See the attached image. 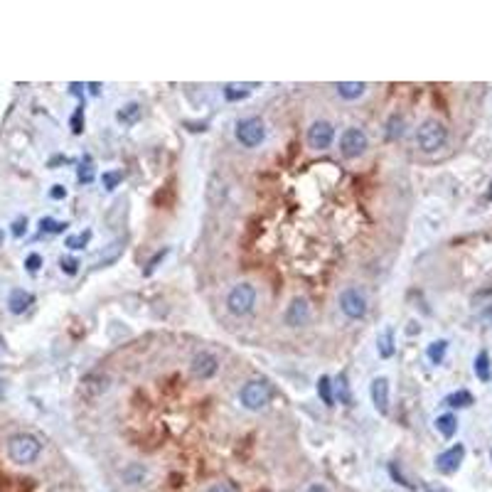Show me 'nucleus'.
I'll return each mask as SVG.
<instances>
[{
    "instance_id": "nucleus-1",
    "label": "nucleus",
    "mask_w": 492,
    "mask_h": 492,
    "mask_svg": "<svg viewBox=\"0 0 492 492\" xmlns=\"http://www.w3.org/2000/svg\"><path fill=\"white\" fill-rule=\"evenodd\" d=\"M448 143V129L438 118H426L416 131V145L424 153H438Z\"/></svg>"
},
{
    "instance_id": "nucleus-2",
    "label": "nucleus",
    "mask_w": 492,
    "mask_h": 492,
    "mask_svg": "<svg viewBox=\"0 0 492 492\" xmlns=\"http://www.w3.org/2000/svg\"><path fill=\"white\" fill-rule=\"evenodd\" d=\"M40 453H42V443L35 436H30V433H17V436H13L8 441V456L17 465H32L40 458Z\"/></svg>"
},
{
    "instance_id": "nucleus-3",
    "label": "nucleus",
    "mask_w": 492,
    "mask_h": 492,
    "mask_svg": "<svg viewBox=\"0 0 492 492\" xmlns=\"http://www.w3.org/2000/svg\"><path fill=\"white\" fill-rule=\"evenodd\" d=\"M254 305H256V288L252 283H236L229 291V296H226V308L236 318L249 315L254 310Z\"/></svg>"
},
{
    "instance_id": "nucleus-4",
    "label": "nucleus",
    "mask_w": 492,
    "mask_h": 492,
    "mask_svg": "<svg viewBox=\"0 0 492 492\" xmlns=\"http://www.w3.org/2000/svg\"><path fill=\"white\" fill-rule=\"evenodd\" d=\"M239 401H241V406L249 409V411L266 409L268 401H271V386H268L263 379L246 382V384L241 386V391H239Z\"/></svg>"
},
{
    "instance_id": "nucleus-5",
    "label": "nucleus",
    "mask_w": 492,
    "mask_h": 492,
    "mask_svg": "<svg viewBox=\"0 0 492 492\" xmlns=\"http://www.w3.org/2000/svg\"><path fill=\"white\" fill-rule=\"evenodd\" d=\"M234 136L244 148H256V145H261L263 138H266V126H263V121L259 116L241 118V121L236 123Z\"/></svg>"
},
{
    "instance_id": "nucleus-6",
    "label": "nucleus",
    "mask_w": 492,
    "mask_h": 492,
    "mask_svg": "<svg viewBox=\"0 0 492 492\" xmlns=\"http://www.w3.org/2000/svg\"><path fill=\"white\" fill-rule=\"evenodd\" d=\"M340 310L345 313V318L349 320H362L367 315V296L359 288L349 286L340 293Z\"/></svg>"
},
{
    "instance_id": "nucleus-7",
    "label": "nucleus",
    "mask_w": 492,
    "mask_h": 492,
    "mask_svg": "<svg viewBox=\"0 0 492 492\" xmlns=\"http://www.w3.org/2000/svg\"><path fill=\"white\" fill-rule=\"evenodd\" d=\"M367 148H369V138L362 129H354L352 126V129H347L340 136V153H342L345 158H349V160L359 158Z\"/></svg>"
},
{
    "instance_id": "nucleus-8",
    "label": "nucleus",
    "mask_w": 492,
    "mask_h": 492,
    "mask_svg": "<svg viewBox=\"0 0 492 492\" xmlns=\"http://www.w3.org/2000/svg\"><path fill=\"white\" fill-rule=\"evenodd\" d=\"M335 140V126L330 121H315L308 129V145L313 150H328Z\"/></svg>"
},
{
    "instance_id": "nucleus-9",
    "label": "nucleus",
    "mask_w": 492,
    "mask_h": 492,
    "mask_svg": "<svg viewBox=\"0 0 492 492\" xmlns=\"http://www.w3.org/2000/svg\"><path fill=\"white\" fill-rule=\"evenodd\" d=\"M190 372L197 377V379H212V377L219 372V359H217V354L207 352V349H202V352H197L195 357H192L190 362Z\"/></svg>"
},
{
    "instance_id": "nucleus-10",
    "label": "nucleus",
    "mask_w": 492,
    "mask_h": 492,
    "mask_svg": "<svg viewBox=\"0 0 492 492\" xmlns=\"http://www.w3.org/2000/svg\"><path fill=\"white\" fill-rule=\"evenodd\" d=\"M308 320H310V305H308V301L305 298H293L291 305L283 313V323L288 328H303V325H308Z\"/></svg>"
},
{
    "instance_id": "nucleus-11",
    "label": "nucleus",
    "mask_w": 492,
    "mask_h": 492,
    "mask_svg": "<svg viewBox=\"0 0 492 492\" xmlns=\"http://www.w3.org/2000/svg\"><path fill=\"white\" fill-rule=\"evenodd\" d=\"M463 458H465V446L463 443H456L448 451H443L441 456L436 458V470L443 472V475H453V472L461 468Z\"/></svg>"
},
{
    "instance_id": "nucleus-12",
    "label": "nucleus",
    "mask_w": 492,
    "mask_h": 492,
    "mask_svg": "<svg viewBox=\"0 0 492 492\" xmlns=\"http://www.w3.org/2000/svg\"><path fill=\"white\" fill-rule=\"evenodd\" d=\"M369 394H372V404L379 411L382 416L389 414V379L386 377H375L372 386H369Z\"/></svg>"
},
{
    "instance_id": "nucleus-13",
    "label": "nucleus",
    "mask_w": 492,
    "mask_h": 492,
    "mask_svg": "<svg viewBox=\"0 0 492 492\" xmlns=\"http://www.w3.org/2000/svg\"><path fill=\"white\" fill-rule=\"evenodd\" d=\"M32 293L22 291V288H15V291H10V298H8V308H10L13 315H22L27 310V308L32 305Z\"/></svg>"
},
{
    "instance_id": "nucleus-14",
    "label": "nucleus",
    "mask_w": 492,
    "mask_h": 492,
    "mask_svg": "<svg viewBox=\"0 0 492 492\" xmlns=\"http://www.w3.org/2000/svg\"><path fill=\"white\" fill-rule=\"evenodd\" d=\"M108 389V379L103 375H99V372H94V375H89V377H84V382H82V391L87 396H99V394H103V391Z\"/></svg>"
},
{
    "instance_id": "nucleus-15",
    "label": "nucleus",
    "mask_w": 492,
    "mask_h": 492,
    "mask_svg": "<svg viewBox=\"0 0 492 492\" xmlns=\"http://www.w3.org/2000/svg\"><path fill=\"white\" fill-rule=\"evenodd\" d=\"M123 241L118 239V241H113V244H108L106 249L101 252V256L96 259V268H103V266H111V263H116L118 259H121V254H123Z\"/></svg>"
},
{
    "instance_id": "nucleus-16",
    "label": "nucleus",
    "mask_w": 492,
    "mask_h": 492,
    "mask_svg": "<svg viewBox=\"0 0 492 492\" xmlns=\"http://www.w3.org/2000/svg\"><path fill=\"white\" fill-rule=\"evenodd\" d=\"M377 352H379L382 359L394 357L396 347H394V330L391 328H386V330H382L379 333V338H377Z\"/></svg>"
},
{
    "instance_id": "nucleus-17",
    "label": "nucleus",
    "mask_w": 492,
    "mask_h": 492,
    "mask_svg": "<svg viewBox=\"0 0 492 492\" xmlns=\"http://www.w3.org/2000/svg\"><path fill=\"white\" fill-rule=\"evenodd\" d=\"M140 113H143V108H140V103L131 101V103H126V106H123L121 111L116 113V121H118V123H123V126H133V123H138Z\"/></svg>"
},
{
    "instance_id": "nucleus-18",
    "label": "nucleus",
    "mask_w": 492,
    "mask_h": 492,
    "mask_svg": "<svg viewBox=\"0 0 492 492\" xmlns=\"http://www.w3.org/2000/svg\"><path fill=\"white\" fill-rule=\"evenodd\" d=\"M338 94L340 99H347V101H354V99H359L364 94V89H367V84L364 82H340L338 87Z\"/></svg>"
},
{
    "instance_id": "nucleus-19",
    "label": "nucleus",
    "mask_w": 492,
    "mask_h": 492,
    "mask_svg": "<svg viewBox=\"0 0 492 492\" xmlns=\"http://www.w3.org/2000/svg\"><path fill=\"white\" fill-rule=\"evenodd\" d=\"M436 430L441 433L443 438H453L458 430V419L453 414H443L436 419Z\"/></svg>"
},
{
    "instance_id": "nucleus-20",
    "label": "nucleus",
    "mask_w": 492,
    "mask_h": 492,
    "mask_svg": "<svg viewBox=\"0 0 492 492\" xmlns=\"http://www.w3.org/2000/svg\"><path fill=\"white\" fill-rule=\"evenodd\" d=\"M475 377L480 382H490L492 379V367H490V354L482 349L475 357Z\"/></svg>"
},
{
    "instance_id": "nucleus-21",
    "label": "nucleus",
    "mask_w": 492,
    "mask_h": 492,
    "mask_svg": "<svg viewBox=\"0 0 492 492\" xmlns=\"http://www.w3.org/2000/svg\"><path fill=\"white\" fill-rule=\"evenodd\" d=\"M443 404L451 406V409H465V406L472 404V394H470V391H465V389L453 391V394L446 396V401H443Z\"/></svg>"
},
{
    "instance_id": "nucleus-22",
    "label": "nucleus",
    "mask_w": 492,
    "mask_h": 492,
    "mask_svg": "<svg viewBox=\"0 0 492 492\" xmlns=\"http://www.w3.org/2000/svg\"><path fill=\"white\" fill-rule=\"evenodd\" d=\"M249 94H252L249 84H226V87H224V99H226V101H241V99H246Z\"/></svg>"
},
{
    "instance_id": "nucleus-23",
    "label": "nucleus",
    "mask_w": 492,
    "mask_h": 492,
    "mask_svg": "<svg viewBox=\"0 0 492 492\" xmlns=\"http://www.w3.org/2000/svg\"><path fill=\"white\" fill-rule=\"evenodd\" d=\"M446 352H448V342H446V340H436V342H430L428 349H426V354H428V359L433 364H441L443 357H446Z\"/></svg>"
},
{
    "instance_id": "nucleus-24",
    "label": "nucleus",
    "mask_w": 492,
    "mask_h": 492,
    "mask_svg": "<svg viewBox=\"0 0 492 492\" xmlns=\"http://www.w3.org/2000/svg\"><path fill=\"white\" fill-rule=\"evenodd\" d=\"M318 396L323 399L325 406H335V394H333V382H330V377H320L318 379Z\"/></svg>"
},
{
    "instance_id": "nucleus-25",
    "label": "nucleus",
    "mask_w": 492,
    "mask_h": 492,
    "mask_svg": "<svg viewBox=\"0 0 492 492\" xmlns=\"http://www.w3.org/2000/svg\"><path fill=\"white\" fill-rule=\"evenodd\" d=\"M123 480L129 482V485H143L145 480V468L140 465H129L123 470Z\"/></svg>"
},
{
    "instance_id": "nucleus-26",
    "label": "nucleus",
    "mask_w": 492,
    "mask_h": 492,
    "mask_svg": "<svg viewBox=\"0 0 492 492\" xmlns=\"http://www.w3.org/2000/svg\"><path fill=\"white\" fill-rule=\"evenodd\" d=\"M404 136V118L399 116V113H394V116L389 118V123H386V138H401Z\"/></svg>"
},
{
    "instance_id": "nucleus-27",
    "label": "nucleus",
    "mask_w": 492,
    "mask_h": 492,
    "mask_svg": "<svg viewBox=\"0 0 492 492\" xmlns=\"http://www.w3.org/2000/svg\"><path fill=\"white\" fill-rule=\"evenodd\" d=\"M67 222H55V219H50V217H45V219H40V231L42 234H59V231H64L67 229Z\"/></svg>"
},
{
    "instance_id": "nucleus-28",
    "label": "nucleus",
    "mask_w": 492,
    "mask_h": 492,
    "mask_svg": "<svg viewBox=\"0 0 492 492\" xmlns=\"http://www.w3.org/2000/svg\"><path fill=\"white\" fill-rule=\"evenodd\" d=\"M121 180H123V173H121V170H108V173L101 175V182H103V187H106L108 192L116 190Z\"/></svg>"
},
{
    "instance_id": "nucleus-29",
    "label": "nucleus",
    "mask_w": 492,
    "mask_h": 492,
    "mask_svg": "<svg viewBox=\"0 0 492 492\" xmlns=\"http://www.w3.org/2000/svg\"><path fill=\"white\" fill-rule=\"evenodd\" d=\"M89 239H92V231H82V234H74V236H67V246L69 249H74V252H77V249H84V246L89 244Z\"/></svg>"
},
{
    "instance_id": "nucleus-30",
    "label": "nucleus",
    "mask_w": 492,
    "mask_h": 492,
    "mask_svg": "<svg viewBox=\"0 0 492 492\" xmlns=\"http://www.w3.org/2000/svg\"><path fill=\"white\" fill-rule=\"evenodd\" d=\"M338 396L342 404H347V406L352 404V394H349V384H347V377L345 375L338 377Z\"/></svg>"
},
{
    "instance_id": "nucleus-31",
    "label": "nucleus",
    "mask_w": 492,
    "mask_h": 492,
    "mask_svg": "<svg viewBox=\"0 0 492 492\" xmlns=\"http://www.w3.org/2000/svg\"><path fill=\"white\" fill-rule=\"evenodd\" d=\"M77 178H79V182L82 184H89L94 180V165H92V160H84L82 165H79V173H77Z\"/></svg>"
},
{
    "instance_id": "nucleus-32",
    "label": "nucleus",
    "mask_w": 492,
    "mask_h": 492,
    "mask_svg": "<svg viewBox=\"0 0 492 492\" xmlns=\"http://www.w3.org/2000/svg\"><path fill=\"white\" fill-rule=\"evenodd\" d=\"M59 268H62L64 273H67V276H77L79 261H77V259H72V256H62V259H59Z\"/></svg>"
},
{
    "instance_id": "nucleus-33",
    "label": "nucleus",
    "mask_w": 492,
    "mask_h": 492,
    "mask_svg": "<svg viewBox=\"0 0 492 492\" xmlns=\"http://www.w3.org/2000/svg\"><path fill=\"white\" fill-rule=\"evenodd\" d=\"M168 254H170V249H168V246H165V249H160V252L155 254V256H153V259H150V261H148V268H145V276H150V273H153L155 268H158V263L163 261V259L168 256Z\"/></svg>"
},
{
    "instance_id": "nucleus-34",
    "label": "nucleus",
    "mask_w": 492,
    "mask_h": 492,
    "mask_svg": "<svg viewBox=\"0 0 492 492\" xmlns=\"http://www.w3.org/2000/svg\"><path fill=\"white\" fill-rule=\"evenodd\" d=\"M40 266H42V256H40V254H30V256L25 259V268L30 273H37V271H40Z\"/></svg>"
},
{
    "instance_id": "nucleus-35",
    "label": "nucleus",
    "mask_w": 492,
    "mask_h": 492,
    "mask_svg": "<svg viewBox=\"0 0 492 492\" xmlns=\"http://www.w3.org/2000/svg\"><path fill=\"white\" fill-rule=\"evenodd\" d=\"M82 116H84V106H79L77 111H74V116H72V131H74V133H82V131H84Z\"/></svg>"
},
{
    "instance_id": "nucleus-36",
    "label": "nucleus",
    "mask_w": 492,
    "mask_h": 492,
    "mask_svg": "<svg viewBox=\"0 0 492 492\" xmlns=\"http://www.w3.org/2000/svg\"><path fill=\"white\" fill-rule=\"evenodd\" d=\"M27 231V219L25 217H20V219L13 222V236H22Z\"/></svg>"
},
{
    "instance_id": "nucleus-37",
    "label": "nucleus",
    "mask_w": 492,
    "mask_h": 492,
    "mask_svg": "<svg viewBox=\"0 0 492 492\" xmlns=\"http://www.w3.org/2000/svg\"><path fill=\"white\" fill-rule=\"evenodd\" d=\"M50 197H52V200H64V197H67V190H64L62 184H55V187H52V192H50Z\"/></svg>"
},
{
    "instance_id": "nucleus-38",
    "label": "nucleus",
    "mask_w": 492,
    "mask_h": 492,
    "mask_svg": "<svg viewBox=\"0 0 492 492\" xmlns=\"http://www.w3.org/2000/svg\"><path fill=\"white\" fill-rule=\"evenodd\" d=\"M205 492H234L231 490L229 485H226V482H217V485H212V487H207Z\"/></svg>"
},
{
    "instance_id": "nucleus-39",
    "label": "nucleus",
    "mask_w": 492,
    "mask_h": 492,
    "mask_svg": "<svg viewBox=\"0 0 492 492\" xmlns=\"http://www.w3.org/2000/svg\"><path fill=\"white\" fill-rule=\"evenodd\" d=\"M305 492H330V487H328V485H323V482H313V485L308 487Z\"/></svg>"
},
{
    "instance_id": "nucleus-40",
    "label": "nucleus",
    "mask_w": 492,
    "mask_h": 492,
    "mask_svg": "<svg viewBox=\"0 0 492 492\" xmlns=\"http://www.w3.org/2000/svg\"><path fill=\"white\" fill-rule=\"evenodd\" d=\"M421 492H453V490H448V487H443V485H424Z\"/></svg>"
},
{
    "instance_id": "nucleus-41",
    "label": "nucleus",
    "mask_w": 492,
    "mask_h": 492,
    "mask_svg": "<svg viewBox=\"0 0 492 492\" xmlns=\"http://www.w3.org/2000/svg\"><path fill=\"white\" fill-rule=\"evenodd\" d=\"M485 200H487V202H492V184H490V190H487V195H485Z\"/></svg>"
},
{
    "instance_id": "nucleus-42",
    "label": "nucleus",
    "mask_w": 492,
    "mask_h": 492,
    "mask_svg": "<svg viewBox=\"0 0 492 492\" xmlns=\"http://www.w3.org/2000/svg\"><path fill=\"white\" fill-rule=\"evenodd\" d=\"M0 244H3V231H0Z\"/></svg>"
},
{
    "instance_id": "nucleus-43",
    "label": "nucleus",
    "mask_w": 492,
    "mask_h": 492,
    "mask_svg": "<svg viewBox=\"0 0 492 492\" xmlns=\"http://www.w3.org/2000/svg\"><path fill=\"white\" fill-rule=\"evenodd\" d=\"M0 345H3V338H0Z\"/></svg>"
}]
</instances>
